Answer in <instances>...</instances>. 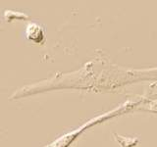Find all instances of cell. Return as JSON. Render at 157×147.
I'll use <instances>...</instances> for the list:
<instances>
[{"label": "cell", "instance_id": "6da1fadb", "mask_svg": "<svg viewBox=\"0 0 157 147\" xmlns=\"http://www.w3.org/2000/svg\"><path fill=\"white\" fill-rule=\"evenodd\" d=\"M26 33H27L28 39L36 43H40L43 40V37H44L43 29L39 24H33V23L29 24L27 28Z\"/></svg>", "mask_w": 157, "mask_h": 147}]
</instances>
